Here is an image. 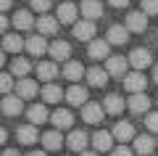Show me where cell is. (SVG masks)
<instances>
[{
	"mask_svg": "<svg viewBox=\"0 0 158 156\" xmlns=\"http://www.w3.org/2000/svg\"><path fill=\"white\" fill-rule=\"evenodd\" d=\"M27 117H29V122L37 127V124L48 122V109L42 106V103H34V106H29V109H27Z\"/></svg>",
	"mask_w": 158,
	"mask_h": 156,
	"instance_id": "18",
	"label": "cell"
},
{
	"mask_svg": "<svg viewBox=\"0 0 158 156\" xmlns=\"http://www.w3.org/2000/svg\"><path fill=\"white\" fill-rule=\"evenodd\" d=\"M82 156H100V154H98V151H85Z\"/></svg>",
	"mask_w": 158,
	"mask_h": 156,
	"instance_id": "43",
	"label": "cell"
},
{
	"mask_svg": "<svg viewBox=\"0 0 158 156\" xmlns=\"http://www.w3.org/2000/svg\"><path fill=\"white\" fill-rule=\"evenodd\" d=\"M127 64H129L127 58H121V56H111V58H108V64H106V72L113 74V77H124Z\"/></svg>",
	"mask_w": 158,
	"mask_h": 156,
	"instance_id": "15",
	"label": "cell"
},
{
	"mask_svg": "<svg viewBox=\"0 0 158 156\" xmlns=\"http://www.w3.org/2000/svg\"><path fill=\"white\" fill-rule=\"evenodd\" d=\"M16 138H19V143L32 145L34 140H37V127H34V124H24V127L16 130Z\"/></svg>",
	"mask_w": 158,
	"mask_h": 156,
	"instance_id": "25",
	"label": "cell"
},
{
	"mask_svg": "<svg viewBox=\"0 0 158 156\" xmlns=\"http://www.w3.org/2000/svg\"><path fill=\"white\" fill-rule=\"evenodd\" d=\"M37 77L40 79H45L48 85H53V79L58 77V66L53 61H42V64H37Z\"/></svg>",
	"mask_w": 158,
	"mask_h": 156,
	"instance_id": "12",
	"label": "cell"
},
{
	"mask_svg": "<svg viewBox=\"0 0 158 156\" xmlns=\"http://www.w3.org/2000/svg\"><path fill=\"white\" fill-rule=\"evenodd\" d=\"M21 111H24V103L19 95H6L3 98V114L6 117H19Z\"/></svg>",
	"mask_w": 158,
	"mask_h": 156,
	"instance_id": "5",
	"label": "cell"
},
{
	"mask_svg": "<svg viewBox=\"0 0 158 156\" xmlns=\"http://www.w3.org/2000/svg\"><path fill=\"white\" fill-rule=\"evenodd\" d=\"M42 145H45L48 151H58V148L63 145L61 132H58V130H50V132H45V135H42Z\"/></svg>",
	"mask_w": 158,
	"mask_h": 156,
	"instance_id": "27",
	"label": "cell"
},
{
	"mask_svg": "<svg viewBox=\"0 0 158 156\" xmlns=\"http://www.w3.org/2000/svg\"><path fill=\"white\" fill-rule=\"evenodd\" d=\"M82 74H87V72H85V66H82L79 61H69L66 66H63V77H66V79H71V82H77V79L82 77Z\"/></svg>",
	"mask_w": 158,
	"mask_h": 156,
	"instance_id": "28",
	"label": "cell"
},
{
	"mask_svg": "<svg viewBox=\"0 0 158 156\" xmlns=\"http://www.w3.org/2000/svg\"><path fill=\"white\" fill-rule=\"evenodd\" d=\"M32 8L40 11V13H45L48 8H50V0H32Z\"/></svg>",
	"mask_w": 158,
	"mask_h": 156,
	"instance_id": "36",
	"label": "cell"
},
{
	"mask_svg": "<svg viewBox=\"0 0 158 156\" xmlns=\"http://www.w3.org/2000/svg\"><path fill=\"white\" fill-rule=\"evenodd\" d=\"M79 13H85L87 21H95V19L103 16V6L98 3V0H85V3L79 6Z\"/></svg>",
	"mask_w": 158,
	"mask_h": 156,
	"instance_id": "6",
	"label": "cell"
},
{
	"mask_svg": "<svg viewBox=\"0 0 158 156\" xmlns=\"http://www.w3.org/2000/svg\"><path fill=\"white\" fill-rule=\"evenodd\" d=\"M42 98H45L48 103H58V100L63 98V90L58 87V85H45V87H42Z\"/></svg>",
	"mask_w": 158,
	"mask_h": 156,
	"instance_id": "32",
	"label": "cell"
},
{
	"mask_svg": "<svg viewBox=\"0 0 158 156\" xmlns=\"http://www.w3.org/2000/svg\"><path fill=\"white\" fill-rule=\"evenodd\" d=\"M108 48H111L108 40H92L87 53H90V58H95V61H98V58H111V56H108Z\"/></svg>",
	"mask_w": 158,
	"mask_h": 156,
	"instance_id": "16",
	"label": "cell"
},
{
	"mask_svg": "<svg viewBox=\"0 0 158 156\" xmlns=\"http://www.w3.org/2000/svg\"><path fill=\"white\" fill-rule=\"evenodd\" d=\"M140 11L145 13V16H158V0H142Z\"/></svg>",
	"mask_w": 158,
	"mask_h": 156,
	"instance_id": "34",
	"label": "cell"
},
{
	"mask_svg": "<svg viewBox=\"0 0 158 156\" xmlns=\"http://www.w3.org/2000/svg\"><path fill=\"white\" fill-rule=\"evenodd\" d=\"M127 29H129V32H145L148 29V16L142 11L127 13Z\"/></svg>",
	"mask_w": 158,
	"mask_h": 156,
	"instance_id": "4",
	"label": "cell"
},
{
	"mask_svg": "<svg viewBox=\"0 0 158 156\" xmlns=\"http://www.w3.org/2000/svg\"><path fill=\"white\" fill-rule=\"evenodd\" d=\"M92 34H95V24H92V21L82 19V21L74 24V37H77V40H87V42H92Z\"/></svg>",
	"mask_w": 158,
	"mask_h": 156,
	"instance_id": "8",
	"label": "cell"
},
{
	"mask_svg": "<svg viewBox=\"0 0 158 156\" xmlns=\"http://www.w3.org/2000/svg\"><path fill=\"white\" fill-rule=\"evenodd\" d=\"M3 48H6L8 53H19L21 48H27V42H24L19 34H6V40H3Z\"/></svg>",
	"mask_w": 158,
	"mask_h": 156,
	"instance_id": "31",
	"label": "cell"
},
{
	"mask_svg": "<svg viewBox=\"0 0 158 156\" xmlns=\"http://www.w3.org/2000/svg\"><path fill=\"white\" fill-rule=\"evenodd\" d=\"M50 56L56 58V61H66L69 64V56H71L69 42H63V40H53V42H50Z\"/></svg>",
	"mask_w": 158,
	"mask_h": 156,
	"instance_id": "10",
	"label": "cell"
},
{
	"mask_svg": "<svg viewBox=\"0 0 158 156\" xmlns=\"http://www.w3.org/2000/svg\"><path fill=\"white\" fill-rule=\"evenodd\" d=\"M145 124H148V130L158 132V114H148V117H145Z\"/></svg>",
	"mask_w": 158,
	"mask_h": 156,
	"instance_id": "37",
	"label": "cell"
},
{
	"mask_svg": "<svg viewBox=\"0 0 158 156\" xmlns=\"http://www.w3.org/2000/svg\"><path fill=\"white\" fill-rule=\"evenodd\" d=\"M92 145H95L98 154H103V151H113V132H95L92 135Z\"/></svg>",
	"mask_w": 158,
	"mask_h": 156,
	"instance_id": "7",
	"label": "cell"
},
{
	"mask_svg": "<svg viewBox=\"0 0 158 156\" xmlns=\"http://www.w3.org/2000/svg\"><path fill=\"white\" fill-rule=\"evenodd\" d=\"M127 40H129V29H127V27L113 24V27L108 29V42H111V45H124Z\"/></svg>",
	"mask_w": 158,
	"mask_h": 156,
	"instance_id": "14",
	"label": "cell"
},
{
	"mask_svg": "<svg viewBox=\"0 0 158 156\" xmlns=\"http://www.w3.org/2000/svg\"><path fill=\"white\" fill-rule=\"evenodd\" d=\"M87 82H90L92 87H106V85H108V72L100 69V66L87 69Z\"/></svg>",
	"mask_w": 158,
	"mask_h": 156,
	"instance_id": "11",
	"label": "cell"
},
{
	"mask_svg": "<svg viewBox=\"0 0 158 156\" xmlns=\"http://www.w3.org/2000/svg\"><path fill=\"white\" fill-rule=\"evenodd\" d=\"M103 114H106V109H103L100 103H87V106L82 109V119L90 122V124H98L103 119Z\"/></svg>",
	"mask_w": 158,
	"mask_h": 156,
	"instance_id": "9",
	"label": "cell"
},
{
	"mask_svg": "<svg viewBox=\"0 0 158 156\" xmlns=\"http://www.w3.org/2000/svg\"><path fill=\"white\" fill-rule=\"evenodd\" d=\"M108 3L116 6V8H127V6H129V0H108Z\"/></svg>",
	"mask_w": 158,
	"mask_h": 156,
	"instance_id": "39",
	"label": "cell"
},
{
	"mask_svg": "<svg viewBox=\"0 0 158 156\" xmlns=\"http://www.w3.org/2000/svg\"><path fill=\"white\" fill-rule=\"evenodd\" d=\"M132 138H135V127L129 122H118L113 127V140H121V145H124V140H132Z\"/></svg>",
	"mask_w": 158,
	"mask_h": 156,
	"instance_id": "23",
	"label": "cell"
},
{
	"mask_svg": "<svg viewBox=\"0 0 158 156\" xmlns=\"http://www.w3.org/2000/svg\"><path fill=\"white\" fill-rule=\"evenodd\" d=\"M16 93H19V98H34V95H37V82H34V79H29V77L19 79Z\"/></svg>",
	"mask_w": 158,
	"mask_h": 156,
	"instance_id": "19",
	"label": "cell"
},
{
	"mask_svg": "<svg viewBox=\"0 0 158 156\" xmlns=\"http://www.w3.org/2000/svg\"><path fill=\"white\" fill-rule=\"evenodd\" d=\"M129 64L137 69V72H142L145 66H150V64H153L150 50H145V48H135V50L129 53Z\"/></svg>",
	"mask_w": 158,
	"mask_h": 156,
	"instance_id": "3",
	"label": "cell"
},
{
	"mask_svg": "<svg viewBox=\"0 0 158 156\" xmlns=\"http://www.w3.org/2000/svg\"><path fill=\"white\" fill-rule=\"evenodd\" d=\"M58 21L61 24H77V6H74V3L58 6Z\"/></svg>",
	"mask_w": 158,
	"mask_h": 156,
	"instance_id": "20",
	"label": "cell"
},
{
	"mask_svg": "<svg viewBox=\"0 0 158 156\" xmlns=\"http://www.w3.org/2000/svg\"><path fill=\"white\" fill-rule=\"evenodd\" d=\"M111 156H135V154H132V148H127V145H116V148L111 151Z\"/></svg>",
	"mask_w": 158,
	"mask_h": 156,
	"instance_id": "38",
	"label": "cell"
},
{
	"mask_svg": "<svg viewBox=\"0 0 158 156\" xmlns=\"http://www.w3.org/2000/svg\"><path fill=\"white\" fill-rule=\"evenodd\" d=\"M153 148H156V140H153L150 135H137L135 138V151L140 156H150Z\"/></svg>",
	"mask_w": 158,
	"mask_h": 156,
	"instance_id": "17",
	"label": "cell"
},
{
	"mask_svg": "<svg viewBox=\"0 0 158 156\" xmlns=\"http://www.w3.org/2000/svg\"><path fill=\"white\" fill-rule=\"evenodd\" d=\"M129 109L135 114H145L148 109H150V98H148L145 93H137V95H132L129 98Z\"/></svg>",
	"mask_w": 158,
	"mask_h": 156,
	"instance_id": "24",
	"label": "cell"
},
{
	"mask_svg": "<svg viewBox=\"0 0 158 156\" xmlns=\"http://www.w3.org/2000/svg\"><path fill=\"white\" fill-rule=\"evenodd\" d=\"M90 95H87V87H82V85H71V87L66 90V100L71 103V106H82L85 109L87 103H90Z\"/></svg>",
	"mask_w": 158,
	"mask_h": 156,
	"instance_id": "1",
	"label": "cell"
},
{
	"mask_svg": "<svg viewBox=\"0 0 158 156\" xmlns=\"http://www.w3.org/2000/svg\"><path fill=\"white\" fill-rule=\"evenodd\" d=\"M153 79L158 82V66H153Z\"/></svg>",
	"mask_w": 158,
	"mask_h": 156,
	"instance_id": "44",
	"label": "cell"
},
{
	"mask_svg": "<svg viewBox=\"0 0 158 156\" xmlns=\"http://www.w3.org/2000/svg\"><path fill=\"white\" fill-rule=\"evenodd\" d=\"M3 156H21V154H19V151H11V148H8V151H3Z\"/></svg>",
	"mask_w": 158,
	"mask_h": 156,
	"instance_id": "40",
	"label": "cell"
},
{
	"mask_svg": "<svg viewBox=\"0 0 158 156\" xmlns=\"http://www.w3.org/2000/svg\"><path fill=\"white\" fill-rule=\"evenodd\" d=\"M13 27L16 29H32L34 27V19L29 11H16L13 13Z\"/></svg>",
	"mask_w": 158,
	"mask_h": 156,
	"instance_id": "30",
	"label": "cell"
},
{
	"mask_svg": "<svg viewBox=\"0 0 158 156\" xmlns=\"http://www.w3.org/2000/svg\"><path fill=\"white\" fill-rule=\"evenodd\" d=\"M103 109H106L108 114H121L124 111V98H121V95H108L106 98V103H103Z\"/></svg>",
	"mask_w": 158,
	"mask_h": 156,
	"instance_id": "29",
	"label": "cell"
},
{
	"mask_svg": "<svg viewBox=\"0 0 158 156\" xmlns=\"http://www.w3.org/2000/svg\"><path fill=\"white\" fill-rule=\"evenodd\" d=\"M27 50H29V56H42L45 50H50V45L42 40V34H32L27 40Z\"/></svg>",
	"mask_w": 158,
	"mask_h": 156,
	"instance_id": "13",
	"label": "cell"
},
{
	"mask_svg": "<svg viewBox=\"0 0 158 156\" xmlns=\"http://www.w3.org/2000/svg\"><path fill=\"white\" fill-rule=\"evenodd\" d=\"M29 69H32V64H29L27 58H13V64H11V72L16 74V77H21V79L29 74Z\"/></svg>",
	"mask_w": 158,
	"mask_h": 156,
	"instance_id": "33",
	"label": "cell"
},
{
	"mask_svg": "<svg viewBox=\"0 0 158 156\" xmlns=\"http://www.w3.org/2000/svg\"><path fill=\"white\" fill-rule=\"evenodd\" d=\"M58 19H53V16H40V21H37V29H40V34H56L58 32Z\"/></svg>",
	"mask_w": 158,
	"mask_h": 156,
	"instance_id": "26",
	"label": "cell"
},
{
	"mask_svg": "<svg viewBox=\"0 0 158 156\" xmlns=\"http://www.w3.org/2000/svg\"><path fill=\"white\" fill-rule=\"evenodd\" d=\"M124 87L129 90L132 95H137V93H145V87H148V79L142 77V72H132V74H127V77H124Z\"/></svg>",
	"mask_w": 158,
	"mask_h": 156,
	"instance_id": "2",
	"label": "cell"
},
{
	"mask_svg": "<svg viewBox=\"0 0 158 156\" xmlns=\"http://www.w3.org/2000/svg\"><path fill=\"white\" fill-rule=\"evenodd\" d=\"M29 156H48V154H45V151H32Z\"/></svg>",
	"mask_w": 158,
	"mask_h": 156,
	"instance_id": "42",
	"label": "cell"
},
{
	"mask_svg": "<svg viewBox=\"0 0 158 156\" xmlns=\"http://www.w3.org/2000/svg\"><path fill=\"white\" fill-rule=\"evenodd\" d=\"M69 148L71 151H79V154H85V148H87V135L82 132V130H74L71 135H69Z\"/></svg>",
	"mask_w": 158,
	"mask_h": 156,
	"instance_id": "22",
	"label": "cell"
},
{
	"mask_svg": "<svg viewBox=\"0 0 158 156\" xmlns=\"http://www.w3.org/2000/svg\"><path fill=\"white\" fill-rule=\"evenodd\" d=\"M0 87H3V95H11V87H13V77H11V74H3Z\"/></svg>",
	"mask_w": 158,
	"mask_h": 156,
	"instance_id": "35",
	"label": "cell"
},
{
	"mask_svg": "<svg viewBox=\"0 0 158 156\" xmlns=\"http://www.w3.org/2000/svg\"><path fill=\"white\" fill-rule=\"evenodd\" d=\"M50 122L56 124V130H66V127L74 124V117H71V111H66V109H58V111L50 117Z\"/></svg>",
	"mask_w": 158,
	"mask_h": 156,
	"instance_id": "21",
	"label": "cell"
},
{
	"mask_svg": "<svg viewBox=\"0 0 158 156\" xmlns=\"http://www.w3.org/2000/svg\"><path fill=\"white\" fill-rule=\"evenodd\" d=\"M0 3H3V11H8V8H11V0H0Z\"/></svg>",
	"mask_w": 158,
	"mask_h": 156,
	"instance_id": "41",
	"label": "cell"
}]
</instances>
